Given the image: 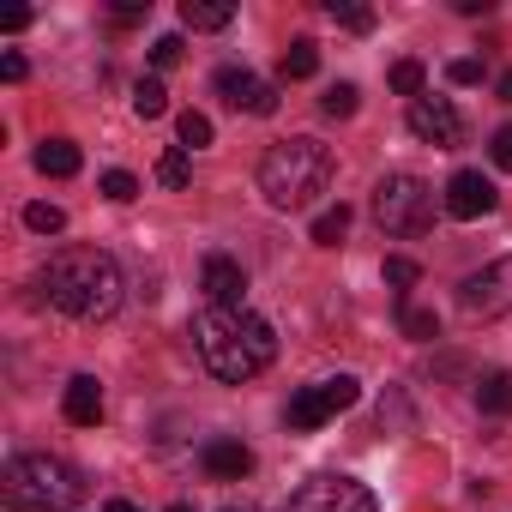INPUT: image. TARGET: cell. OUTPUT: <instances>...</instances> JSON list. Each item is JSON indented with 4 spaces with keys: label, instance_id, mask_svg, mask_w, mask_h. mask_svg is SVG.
<instances>
[{
    "label": "cell",
    "instance_id": "cell-1",
    "mask_svg": "<svg viewBox=\"0 0 512 512\" xmlns=\"http://www.w3.org/2000/svg\"><path fill=\"white\" fill-rule=\"evenodd\" d=\"M193 350L199 362L223 380V386H241L253 374H266L272 356H278V332L253 314V308H205L193 320Z\"/></svg>",
    "mask_w": 512,
    "mask_h": 512
},
{
    "label": "cell",
    "instance_id": "cell-2",
    "mask_svg": "<svg viewBox=\"0 0 512 512\" xmlns=\"http://www.w3.org/2000/svg\"><path fill=\"white\" fill-rule=\"evenodd\" d=\"M43 296L67 320L97 326V320H109L121 308L127 284H121V266L109 260L103 247H61L55 260H49V272H43Z\"/></svg>",
    "mask_w": 512,
    "mask_h": 512
},
{
    "label": "cell",
    "instance_id": "cell-3",
    "mask_svg": "<svg viewBox=\"0 0 512 512\" xmlns=\"http://www.w3.org/2000/svg\"><path fill=\"white\" fill-rule=\"evenodd\" d=\"M332 187V145L320 139H284L260 157V193L278 211H302Z\"/></svg>",
    "mask_w": 512,
    "mask_h": 512
},
{
    "label": "cell",
    "instance_id": "cell-4",
    "mask_svg": "<svg viewBox=\"0 0 512 512\" xmlns=\"http://www.w3.org/2000/svg\"><path fill=\"white\" fill-rule=\"evenodd\" d=\"M0 494H7L13 512H73L85 482H79L73 464H61L49 452H19L0 470Z\"/></svg>",
    "mask_w": 512,
    "mask_h": 512
},
{
    "label": "cell",
    "instance_id": "cell-5",
    "mask_svg": "<svg viewBox=\"0 0 512 512\" xmlns=\"http://www.w3.org/2000/svg\"><path fill=\"white\" fill-rule=\"evenodd\" d=\"M374 217L386 235H422L434 223V187L422 175H386L374 187Z\"/></svg>",
    "mask_w": 512,
    "mask_h": 512
},
{
    "label": "cell",
    "instance_id": "cell-6",
    "mask_svg": "<svg viewBox=\"0 0 512 512\" xmlns=\"http://www.w3.org/2000/svg\"><path fill=\"white\" fill-rule=\"evenodd\" d=\"M284 512H380V500L368 494V482L326 470V476H308V482L290 494Z\"/></svg>",
    "mask_w": 512,
    "mask_h": 512
},
{
    "label": "cell",
    "instance_id": "cell-7",
    "mask_svg": "<svg viewBox=\"0 0 512 512\" xmlns=\"http://www.w3.org/2000/svg\"><path fill=\"white\" fill-rule=\"evenodd\" d=\"M356 398H362L356 374H332V380H314V386H302V392L290 398V428H296V434H314V428H326L338 410H350Z\"/></svg>",
    "mask_w": 512,
    "mask_h": 512
},
{
    "label": "cell",
    "instance_id": "cell-8",
    "mask_svg": "<svg viewBox=\"0 0 512 512\" xmlns=\"http://www.w3.org/2000/svg\"><path fill=\"white\" fill-rule=\"evenodd\" d=\"M458 308H464V320H500V314H512V253H500V260H488L482 272H470L458 284Z\"/></svg>",
    "mask_w": 512,
    "mask_h": 512
},
{
    "label": "cell",
    "instance_id": "cell-9",
    "mask_svg": "<svg viewBox=\"0 0 512 512\" xmlns=\"http://www.w3.org/2000/svg\"><path fill=\"white\" fill-rule=\"evenodd\" d=\"M404 121H410V133H416L422 145H440V151H452V145L464 139V115H458L446 97H416Z\"/></svg>",
    "mask_w": 512,
    "mask_h": 512
},
{
    "label": "cell",
    "instance_id": "cell-10",
    "mask_svg": "<svg viewBox=\"0 0 512 512\" xmlns=\"http://www.w3.org/2000/svg\"><path fill=\"white\" fill-rule=\"evenodd\" d=\"M440 205H446V217H458V223H476V217H488V211L500 205V193H494V181H488L482 169H458V175L446 181Z\"/></svg>",
    "mask_w": 512,
    "mask_h": 512
},
{
    "label": "cell",
    "instance_id": "cell-11",
    "mask_svg": "<svg viewBox=\"0 0 512 512\" xmlns=\"http://www.w3.org/2000/svg\"><path fill=\"white\" fill-rule=\"evenodd\" d=\"M217 97L229 109H247V115H278V91L260 79V73H247V67H217Z\"/></svg>",
    "mask_w": 512,
    "mask_h": 512
},
{
    "label": "cell",
    "instance_id": "cell-12",
    "mask_svg": "<svg viewBox=\"0 0 512 512\" xmlns=\"http://www.w3.org/2000/svg\"><path fill=\"white\" fill-rule=\"evenodd\" d=\"M199 290L211 296V308H247V272H241V260H229V253H205Z\"/></svg>",
    "mask_w": 512,
    "mask_h": 512
},
{
    "label": "cell",
    "instance_id": "cell-13",
    "mask_svg": "<svg viewBox=\"0 0 512 512\" xmlns=\"http://www.w3.org/2000/svg\"><path fill=\"white\" fill-rule=\"evenodd\" d=\"M199 464H205V476H211V482H241V476L253 470V452H247L241 440H205Z\"/></svg>",
    "mask_w": 512,
    "mask_h": 512
},
{
    "label": "cell",
    "instance_id": "cell-14",
    "mask_svg": "<svg viewBox=\"0 0 512 512\" xmlns=\"http://www.w3.org/2000/svg\"><path fill=\"white\" fill-rule=\"evenodd\" d=\"M61 410H67L73 428H97V416H103V386H97V374H73Z\"/></svg>",
    "mask_w": 512,
    "mask_h": 512
},
{
    "label": "cell",
    "instance_id": "cell-15",
    "mask_svg": "<svg viewBox=\"0 0 512 512\" xmlns=\"http://www.w3.org/2000/svg\"><path fill=\"white\" fill-rule=\"evenodd\" d=\"M314 73H320V43H314V37H296V43L278 55V79L296 85V79H314Z\"/></svg>",
    "mask_w": 512,
    "mask_h": 512
},
{
    "label": "cell",
    "instance_id": "cell-16",
    "mask_svg": "<svg viewBox=\"0 0 512 512\" xmlns=\"http://www.w3.org/2000/svg\"><path fill=\"white\" fill-rule=\"evenodd\" d=\"M79 163H85V157H79V145H73V139H43V145H37V169H43V175H55V181L79 175Z\"/></svg>",
    "mask_w": 512,
    "mask_h": 512
},
{
    "label": "cell",
    "instance_id": "cell-17",
    "mask_svg": "<svg viewBox=\"0 0 512 512\" xmlns=\"http://www.w3.org/2000/svg\"><path fill=\"white\" fill-rule=\"evenodd\" d=\"M476 410L482 416H512V374L506 368H494V374L476 380Z\"/></svg>",
    "mask_w": 512,
    "mask_h": 512
},
{
    "label": "cell",
    "instance_id": "cell-18",
    "mask_svg": "<svg viewBox=\"0 0 512 512\" xmlns=\"http://www.w3.org/2000/svg\"><path fill=\"white\" fill-rule=\"evenodd\" d=\"M229 19H235L229 0H181V25L187 31H223Z\"/></svg>",
    "mask_w": 512,
    "mask_h": 512
},
{
    "label": "cell",
    "instance_id": "cell-19",
    "mask_svg": "<svg viewBox=\"0 0 512 512\" xmlns=\"http://www.w3.org/2000/svg\"><path fill=\"white\" fill-rule=\"evenodd\" d=\"M398 326H404V338H416V344L440 338V320H434V308H416V302H398Z\"/></svg>",
    "mask_w": 512,
    "mask_h": 512
},
{
    "label": "cell",
    "instance_id": "cell-20",
    "mask_svg": "<svg viewBox=\"0 0 512 512\" xmlns=\"http://www.w3.org/2000/svg\"><path fill=\"white\" fill-rule=\"evenodd\" d=\"M344 229H350V205L320 211V217H314V247H338V241H344Z\"/></svg>",
    "mask_w": 512,
    "mask_h": 512
},
{
    "label": "cell",
    "instance_id": "cell-21",
    "mask_svg": "<svg viewBox=\"0 0 512 512\" xmlns=\"http://www.w3.org/2000/svg\"><path fill=\"white\" fill-rule=\"evenodd\" d=\"M133 109H139V121H157V115L169 109V91H163L157 79H139V85H133Z\"/></svg>",
    "mask_w": 512,
    "mask_h": 512
},
{
    "label": "cell",
    "instance_id": "cell-22",
    "mask_svg": "<svg viewBox=\"0 0 512 512\" xmlns=\"http://www.w3.org/2000/svg\"><path fill=\"white\" fill-rule=\"evenodd\" d=\"M386 79H392V91H398V97H410V103H416L428 73H422V61H392V73H386Z\"/></svg>",
    "mask_w": 512,
    "mask_h": 512
},
{
    "label": "cell",
    "instance_id": "cell-23",
    "mask_svg": "<svg viewBox=\"0 0 512 512\" xmlns=\"http://www.w3.org/2000/svg\"><path fill=\"white\" fill-rule=\"evenodd\" d=\"M356 103H362V91H356V85H326V97H320V109H326L332 121H350V115H356Z\"/></svg>",
    "mask_w": 512,
    "mask_h": 512
},
{
    "label": "cell",
    "instance_id": "cell-24",
    "mask_svg": "<svg viewBox=\"0 0 512 512\" xmlns=\"http://www.w3.org/2000/svg\"><path fill=\"white\" fill-rule=\"evenodd\" d=\"M380 278H386V284L398 290V302H404V290H410V284L422 278V266H416V260H404V253H392V260L380 266Z\"/></svg>",
    "mask_w": 512,
    "mask_h": 512
},
{
    "label": "cell",
    "instance_id": "cell-25",
    "mask_svg": "<svg viewBox=\"0 0 512 512\" xmlns=\"http://www.w3.org/2000/svg\"><path fill=\"white\" fill-rule=\"evenodd\" d=\"M175 133H181V151H199V145H211V121H205L199 109H187V115L175 121Z\"/></svg>",
    "mask_w": 512,
    "mask_h": 512
},
{
    "label": "cell",
    "instance_id": "cell-26",
    "mask_svg": "<svg viewBox=\"0 0 512 512\" xmlns=\"http://www.w3.org/2000/svg\"><path fill=\"white\" fill-rule=\"evenodd\" d=\"M326 13H332L344 31H356V37H368V31H374V13H368V7H344V0H326Z\"/></svg>",
    "mask_w": 512,
    "mask_h": 512
},
{
    "label": "cell",
    "instance_id": "cell-27",
    "mask_svg": "<svg viewBox=\"0 0 512 512\" xmlns=\"http://www.w3.org/2000/svg\"><path fill=\"white\" fill-rule=\"evenodd\" d=\"M187 175H193V169H187V151H181V145L157 157V181H163V187H187Z\"/></svg>",
    "mask_w": 512,
    "mask_h": 512
},
{
    "label": "cell",
    "instance_id": "cell-28",
    "mask_svg": "<svg viewBox=\"0 0 512 512\" xmlns=\"http://www.w3.org/2000/svg\"><path fill=\"white\" fill-rule=\"evenodd\" d=\"M103 199H115V205H133V199H139V175H127V169H109V175H103Z\"/></svg>",
    "mask_w": 512,
    "mask_h": 512
},
{
    "label": "cell",
    "instance_id": "cell-29",
    "mask_svg": "<svg viewBox=\"0 0 512 512\" xmlns=\"http://www.w3.org/2000/svg\"><path fill=\"white\" fill-rule=\"evenodd\" d=\"M25 223H31L37 235H61V229H67V211H61V205H31Z\"/></svg>",
    "mask_w": 512,
    "mask_h": 512
},
{
    "label": "cell",
    "instance_id": "cell-30",
    "mask_svg": "<svg viewBox=\"0 0 512 512\" xmlns=\"http://www.w3.org/2000/svg\"><path fill=\"white\" fill-rule=\"evenodd\" d=\"M446 79L452 85H482V61L476 55H458V61H446Z\"/></svg>",
    "mask_w": 512,
    "mask_h": 512
},
{
    "label": "cell",
    "instance_id": "cell-31",
    "mask_svg": "<svg viewBox=\"0 0 512 512\" xmlns=\"http://www.w3.org/2000/svg\"><path fill=\"white\" fill-rule=\"evenodd\" d=\"M488 157H494V169H506V175H512V121H506V127H494Z\"/></svg>",
    "mask_w": 512,
    "mask_h": 512
},
{
    "label": "cell",
    "instance_id": "cell-32",
    "mask_svg": "<svg viewBox=\"0 0 512 512\" xmlns=\"http://www.w3.org/2000/svg\"><path fill=\"white\" fill-rule=\"evenodd\" d=\"M175 61H181V37H157V43H151V67H157V73H169Z\"/></svg>",
    "mask_w": 512,
    "mask_h": 512
},
{
    "label": "cell",
    "instance_id": "cell-33",
    "mask_svg": "<svg viewBox=\"0 0 512 512\" xmlns=\"http://www.w3.org/2000/svg\"><path fill=\"white\" fill-rule=\"evenodd\" d=\"M31 67H25V55H0V79H7V85H19Z\"/></svg>",
    "mask_w": 512,
    "mask_h": 512
},
{
    "label": "cell",
    "instance_id": "cell-34",
    "mask_svg": "<svg viewBox=\"0 0 512 512\" xmlns=\"http://www.w3.org/2000/svg\"><path fill=\"white\" fill-rule=\"evenodd\" d=\"M500 103H512V73H500Z\"/></svg>",
    "mask_w": 512,
    "mask_h": 512
},
{
    "label": "cell",
    "instance_id": "cell-35",
    "mask_svg": "<svg viewBox=\"0 0 512 512\" xmlns=\"http://www.w3.org/2000/svg\"><path fill=\"white\" fill-rule=\"evenodd\" d=\"M103 512H139V506H133V500H109Z\"/></svg>",
    "mask_w": 512,
    "mask_h": 512
},
{
    "label": "cell",
    "instance_id": "cell-36",
    "mask_svg": "<svg viewBox=\"0 0 512 512\" xmlns=\"http://www.w3.org/2000/svg\"><path fill=\"white\" fill-rule=\"evenodd\" d=\"M169 512H193V506H169Z\"/></svg>",
    "mask_w": 512,
    "mask_h": 512
}]
</instances>
